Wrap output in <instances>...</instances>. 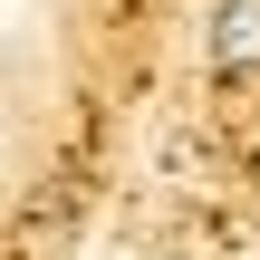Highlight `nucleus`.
I'll return each mask as SVG.
<instances>
[{
	"mask_svg": "<svg viewBox=\"0 0 260 260\" xmlns=\"http://www.w3.org/2000/svg\"><path fill=\"white\" fill-rule=\"evenodd\" d=\"M203 48H212L222 77H251V68H260V0H222L212 29H203Z\"/></svg>",
	"mask_w": 260,
	"mask_h": 260,
	"instance_id": "obj_1",
	"label": "nucleus"
}]
</instances>
